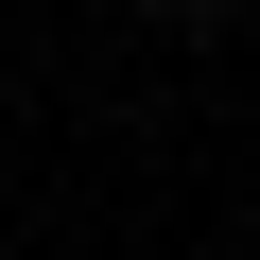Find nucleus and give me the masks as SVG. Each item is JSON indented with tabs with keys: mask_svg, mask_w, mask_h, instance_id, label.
Returning <instances> with one entry per match:
<instances>
[{
	"mask_svg": "<svg viewBox=\"0 0 260 260\" xmlns=\"http://www.w3.org/2000/svg\"><path fill=\"white\" fill-rule=\"evenodd\" d=\"M174 18H208V0H174Z\"/></svg>",
	"mask_w": 260,
	"mask_h": 260,
	"instance_id": "1",
	"label": "nucleus"
}]
</instances>
